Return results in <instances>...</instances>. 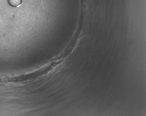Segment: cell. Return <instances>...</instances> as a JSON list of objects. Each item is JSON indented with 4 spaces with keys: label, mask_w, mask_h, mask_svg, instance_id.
Here are the masks:
<instances>
[{
    "label": "cell",
    "mask_w": 146,
    "mask_h": 116,
    "mask_svg": "<svg viewBox=\"0 0 146 116\" xmlns=\"http://www.w3.org/2000/svg\"><path fill=\"white\" fill-rule=\"evenodd\" d=\"M9 5L14 7H19L21 4V0H8Z\"/></svg>",
    "instance_id": "1"
}]
</instances>
